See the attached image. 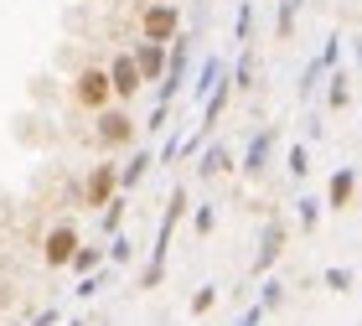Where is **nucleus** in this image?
Masks as SVG:
<instances>
[{"label": "nucleus", "mask_w": 362, "mask_h": 326, "mask_svg": "<svg viewBox=\"0 0 362 326\" xmlns=\"http://www.w3.org/2000/svg\"><path fill=\"white\" fill-rule=\"evenodd\" d=\"M176 26H181V16H176V6H166V0L145 6V16H140L145 42H171V37H176Z\"/></svg>", "instance_id": "obj_1"}, {"label": "nucleus", "mask_w": 362, "mask_h": 326, "mask_svg": "<svg viewBox=\"0 0 362 326\" xmlns=\"http://www.w3.org/2000/svg\"><path fill=\"white\" fill-rule=\"evenodd\" d=\"M73 99L83 104V109H104V104H109V73L83 68V73L73 78Z\"/></svg>", "instance_id": "obj_2"}, {"label": "nucleus", "mask_w": 362, "mask_h": 326, "mask_svg": "<svg viewBox=\"0 0 362 326\" xmlns=\"http://www.w3.org/2000/svg\"><path fill=\"white\" fill-rule=\"evenodd\" d=\"M140 88V68H135V57H114V68H109V93H119V99H129V93Z\"/></svg>", "instance_id": "obj_3"}, {"label": "nucleus", "mask_w": 362, "mask_h": 326, "mask_svg": "<svg viewBox=\"0 0 362 326\" xmlns=\"http://www.w3.org/2000/svg\"><path fill=\"white\" fill-rule=\"evenodd\" d=\"M73 249H78V233H73L68 223L47 233V264H68V259H73Z\"/></svg>", "instance_id": "obj_4"}, {"label": "nucleus", "mask_w": 362, "mask_h": 326, "mask_svg": "<svg viewBox=\"0 0 362 326\" xmlns=\"http://www.w3.org/2000/svg\"><path fill=\"white\" fill-rule=\"evenodd\" d=\"M129 135H135L129 114H104V120H98V140L104 145H129Z\"/></svg>", "instance_id": "obj_5"}, {"label": "nucleus", "mask_w": 362, "mask_h": 326, "mask_svg": "<svg viewBox=\"0 0 362 326\" xmlns=\"http://www.w3.org/2000/svg\"><path fill=\"white\" fill-rule=\"evenodd\" d=\"M135 68H140V78H160V68H166V42H140Z\"/></svg>", "instance_id": "obj_6"}, {"label": "nucleus", "mask_w": 362, "mask_h": 326, "mask_svg": "<svg viewBox=\"0 0 362 326\" xmlns=\"http://www.w3.org/2000/svg\"><path fill=\"white\" fill-rule=\"evenodd\" d=\"M109 192H114V166H98V171H93V182H88V202L98 207V202L109 197Z\"/></svg>", "instance_id": "obj_7"}, {"label": "nucleus", "mask_w": 362, "mask_h": 326, "mask_svg": "<svg viewBox=\"0 0 362 326\" xmlns=\"http://www.w3.org/2000/svg\"><path fill=\"white\" fill-rule=\"evenodd\" d=\"M269 145H274V135L264 129L254 145H249V161H243V171H264V156H269Z\"/></svg>", "instance_id": "obj_8"}, {"label": "nucleus", "mask_w": 362, "mask_h": 326, "mask_svg": "<svg viewBox=\"0 0 362 326\" xmlns=\"http://www.w3.org/2000/svg\"><path fill=\"white\" fill-rule=\"evenodd\" d=\"M352 187H357V176L352 171H341V176H332V207H341L352 197Z\"/></svg>", "instance_id": "obj_9"}, {"label": "nucleus", "mask_w": 362, "mask_h": 326, "mask_svg": "<svg viewBox=\"0 0 362 326\" xmlns=\"http://www.w3.org/2000/svg\"><path fill=\"white\" fill-rule=\"evenodd\" d=\"M197 171H207V176H212V171H228V151H223V145H212V151L202 156V166H197Z\"/></svg>", "instance_id": "obj_10"}, {"label": "nucleus", "mask_w": 362, "mask_h": 326, "mask_svg": "<svg viewBox=\"0 0 362 326\" xmlns=\"http://www.w3.org/2000/svg\"><path fill=\"white\" fill-rule=\"evenodd\" d=\"M254 83V52H243L238 57V73H233V88H249Z\"/></svg>", "instance_id": "obj_11"}, {"label": "nucleus", "mask_w": 362, "mask_h": 326, "mask_svg": "<svg viewBox=\"0 0 362 326\" xmlns=\"http://www.w3.org/2000/svg\"><path fill=\"white\" fill-rule=\"evenodd\" d=\"M145 166H151V156H135V161L124 166V176H119V182H124V187H135L140 176H145Z\"/></svg>", "instance_id": "obj_12"}, {"label": "nucleus", "mask_w": 362, "mask_h": 326, "mask_svg": "<svg viewBox=\"0 0 362 326\" xmlns=\"http://www.w3.org/2000/svg\"><path fill=\"white\" fill-rule=\"evenodd\" d=\"M332 104H337V109H341V104H347V78H341V73L332 78Z\"/></svg>", "instance_id": "obj_13"}, {"label": "nucleus", "mask_w": 362, "mask_h": 326, "mask_svg": "<svg viewBox=\"0 0 362 326\" xmlns=\"http://www.w3.org/2000/svg\"><path fill=\"white\" fill-rule=\"evenodd\" d=\"M290 171H295V176H305V151H300V145L290 151Z\"/></svg>", "instance_id": "obj_14"}]
</instances>
